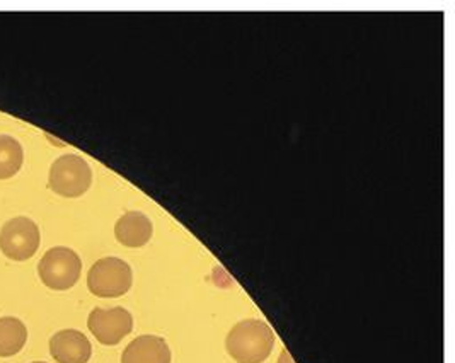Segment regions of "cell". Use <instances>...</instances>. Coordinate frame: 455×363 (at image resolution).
Listing matches in <instances>:
<instances>
[{"label":"cell","mask_w":455,"mask_h":363,"mask_svg":"<svg viewBox=\"0 0 455 363\" xmlns=\"http://www.w3.org/2000/svg\"><path fill=\"white\" fill-rule=\"evenodd\" d=\"M50 188L67 198L83 197L92 182V171L85 159L76 154H65L52 164Z\"/></svg>","instance_id":"obj_4"},{"label":"cell","mask_w":455,"mask_h":363,"mask_svg":"<svg viewBox=\"0 0 455 363\" xmlns=\"http://www.w3.org/2000/svg\"><path fill=\"white\" fill-rule=\"evenodd\" d=\"M33 363H46V362H33Z\"/></svg>","instance_id":"obj_12"},{"label":"cell","mask_w":455,"mask_h":363,"mask_svg":"<svg viewBox=\"0 0 455 363\" xmlns=\"http://www.w3.org/2000/svg\"><path fill=\"white\" fill-rule=\"evenodd\" d=\"M83 262L79 254L70 249L57 246L48 249L38 262V275L42 282L52 290H68L81 278Z\"/></svg>","instance_id":"obj_2"},{"label":"cell","mask_w":455,"mask_h":363,"mask_svg":"<svg viewBox=\"0 0 455 363\" xmlns=\"http://www.w3.org/2000/svg\"><path fill=\"white\" fill-rule=\"evenodd\" d=\"M122 363H171V350L164 338L144 335L124 348Z\"/></svg>","instance_id":"obj_8"},{"label":"cell","mask_w":455,"mask_h":363,"mask_svg":"<svg viewBox=\"0 0 455 363\" xmlns=\"http://www.w3.org/2000/svg\"><path fill=\"white\" fill-rule=\"evenodd\" d=\"M50 355L57 363H87L92 355V344L77 329H62L50 340Z\"/></svg>","instance_id":"obj_7"},{"label":"cell","mask_w":455,"mask_h":363,"mask_svg":"<svg viewBox=\"0 0 455 363\" xmlns=\"http://www.w3.org/2000/svg\"><path fill=\"white\" fill-rule=\"evenodd\" d=\"M154 227L142 212H126L115 225V236L126 247H142L150 241Z\"/></svg>","instance_id":"obj_9"},{"label":"cell","mask_w":455,"mask_h":363,"mask_svg":"<svg viewBox=\"0 0 455 363\" xmlns=\"http://www.w3.org/2000/svg\"><path fill=\"white\" fill-rule=\"evenodd\" d=\"M24 150L20 141L11 135H0V180H9L20 173Z\"/></svg>","instance_id":"obj_11"},{"label":"cell","mask_w":455,"mask_h":363,"mask_svg":"<svg viewBox=\"0 0 455 363\" xmlns=\"http://www.w3.org/2000/svg\"><path fill=\"white\" fill-rule=\"evenodd\" d=\"M28 342V327L18 318H0V357H14Z\"/></svg>","instance_id":"obj_10"},{"label":"cell","mask_w":455,"mask_h":363,"mask_svg":"<svg viewBox=\"0 0 455 363\" xmlns=\"http://www.w3.org/2000/svg\"><path fill=\"white\" fill-rule=\"evenodd\" d=\"M40 227L28 217H16L0 229V251L12 262L33 258L40 247Z\"/></svg>","instance_id":"obj_5"},{"label":"cell","mask_w":455,"mask_h":363,"mask_svg":"<svg viewBox=\"0 0 455 363\" xmlns=\"http://www.w3.org/2000/svg\"><path fill=\"white\" fill-rule=\"evenodd\" d=\"M87 326L100 343L115 346L132 333L133 318L124 307H113V309L96 307L89 314Z\"/></svg>","instance_id":"obj_6"},{"label":"cell","mask_w":455,"mask_h":363,"mask_svg":"<svg viewBox=\"0 0 455 363\" xmlns=\"http://www.w3.org/2000/svg\"><path fill=\"white\" fill-rule=\"evenodd\" d=\"M275 335L268 324L246 319L235 324L226 340L228 355L237 363H263L273 350Z\"/></svg>","instance_id":"obj_1"},{"label":"cell","mask_w":455,"mask_h":363,"mask_svg":"<svg viewBox=\"0 0 455 363\" xmlns=\"http://www.w3.org/2000/svg\"><path fill=\"white\" fill-rule=\"evenodd\" d=\"M132 268L120 258H103L94 262L87 273V286L91 294L103 299L122 297L132 288Z\"/></svg>","instance_id":"obj_3"}]
</instances>
